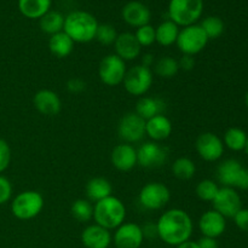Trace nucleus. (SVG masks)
Masks as SVG:
<instances>
[{"label":"nucleus","mask_w":248,"mask_h":248,"mask_svg":"<svg viewBox=\"0 0 248 248\" xmlns=\"http://www.w3.org/2000/svg\"><path fill=\"white\" fill-rule=\"evenodd\" d=\"M116 38H118V33H116L115 27L108 23L98 24L96 38L94 39H96L99 44H102V45L104 46L114 45Z\"/></svg>","instance_id":"obj_35"},{"label":"nucleus","mask_w":248,"mask_h":248,"mask_svg":"<svg viewBox=\"0 0 248 248\" xmlns=\"http://www.w3.org/2000/svg\"><path fill=\"white\" fill-rule=\"evenodd\" d=\"M113 166L118 171L128 172L137 166V149L132 144L121 143L113 149L110 155Z\"/></svg>","instance_id":"obj_15"},{"label":"nucleus","mask_w":248,"mask_h":248,"mask_svg":"<svg viewBox=\"0 0 248 248\" xmlns=\"http://www.w3.org/2000/svg\"><path fill=\"white\" fill-rule=\"evenodd\" d=\"M172 121L165 114L145 121V135L154 142H162L172 135Z\"/></svg>","instance_id":"obj_21"},{"label":"nucleus","mask_w":248,"mask_h":248,"mask_svg":"<svg viewBox=\"0 0 248 248\" xmlns=\"http://www.w3.org/2000/svg\"><path fill=\"white\" fill-rule=\"evenodd\" d=\"M140 61H142V63H140L142 65H144L147 68H152V65H154L155 63L154 55H152V53H143L140 56Z\"/></svg>","instance_id":"obj_45"},{"label":"nucleus","mask_w":248,"mask_h":248,"mask_svg":"<svg viewBox=\"0 0 248 248\" xmlns=\"http://www.w3.org/2000/svg\"><path fill=\"white\" fill-rule=\"evenodd\" d=\"M140 228H142V232H143V236H144V239H156V237H159V234H157L156 223L148 222Z\"/></svg>","instance_id":"obj_41"},{"label":"nucleus","mask_w":248,"mask_h":248,"mask_svg":"<svg viewBox=\"0 0 248 248\" xmlns=\"http://www.w3.org/2000/svg\"><path fill=\"white\" fill-rule=\"evenodd\" d=\"M208 38L200 24L183 27L177 38V47L183 55L195 56L206 47Z\"/></svg>","instance_id":"obj_6"},{"label":"nucleus","mask_w":248,"mask_h":248,"mask_svg":"<svg viewBox=\"0 0 248 248\" xmlns=\"http://www.w3.org/2000/svg\"><path fill=\"white\" fill-rule=\"evenodd\" d=\"M154 72L155 74L159 75L164 79H171L174 78L179 72L178 61L170 56H164L159 60L155 61L154 63Z\"/></svg>","instance_id":"obj_31"},{"label":"nucleus","mask_w":248,"mask_h":248,"mask_svg":"<svg viewBox=\"0 0 248 248\" xmlns=\"http://www.w3.org/2000/svg\"><path fill=\"white\" fill-rule=\"evenodd\" d=\"M12 196V184L6 177L0 174V205L10 201Z\"/></svg>","instance_id":"obj_38"},{"label":"nucleus","mask_w":248,"mask_h":248,"mask_svg":"<svg viewBox=\"0 0 248 248\" xmlns=\"http://www.w3.org/2000/svg\"><path fill=\"white\" fill-rule=\"evenodd\" d=\"M126 72V62L115 53L107 55L99 63L98 77L107 86H118L123 84Z\"/></svg>","instance_id":"obj_9"},{"label":"nucleus","mask_w":248,"mask_h":248,"mask_svg":"<svg viewBox=\"0 0 248 248\" xmlns=\"http://www.w3.org/2000/svg\"><path fill=\"white\" fill-rule=\"evenodd\" d=\"M110 230L98 224H91L81 232V242L86 248H108L111 244Z\"/></svg>","instance_id":"obj_20"},{"label":"nucleus","mask_w":248,"mask_h":248,"mask_svg":"<svg viewBox=\"0 0 248 248\" xmlns=\"http://www.w3.org/2000/svg\"><path fill=\"white\" fill-rule=\"evenodd\" d=\"M33 104L36 110L45 116H56L61 113L62 101L52 90H40L33 97Z\"/></svg>","instance_id":"obj_17"},{"label":"nucleus","mask_w":248,"mask_h":248,"mask_svg":"<svg viewBox=\"0 0 248 248\" xmlns=\"http://www.w3.org/2000/svg\"><path fill=\"white\" fill-rule=\"evenodd\" d=\"M153 72L150 68L137 64L130 68L124 78V87L131 96L143 97L153 85Z\"/></svg>","instance_id":"obj_8"},{"label":"nucleus","mask_w":248,"mask_h":248,"mask_svg":"<svg viewBox=\"0 0 248 248\" xmlns=\"http://www.w3.org/2000/svg\"><path fill=\"white\" fill-rule=\"evenodd\" d=\"M65 87H67L68 92H70V93L79 94L86 90L87 84L85 80L80 79V78H70L67 84H65Z\"/></svg>","instance_id":"obj_39"},{"label":"nucleus","mask_w":248,"mask_h":248,"mask_svg":"<svg viewBox=\"0 0 248 248\" xmlns=\"http://www.w3.org/2000/svg\"><path fill=\"white\" fill-rule=\"evenodd\" d=\"M45 201L39 191L24 190L17 194L11 202V212L19 220H29L39 216Z\"/></svg>","instance_id":"obj_5"},{"label":"nucleus","mask_w":248,"mask_h":248,"mask_svg":"<svg viewBox=\"0 0 248 248\" xmlns=\"http://www.w3.org/2000/svg\"><path fill=\"white\" fill-rule=\"evenodd\" d=\"M98 24L92 14L77 10L65 16L63 31L69 35L74 43L86 44L94 40Z\"/></svg>","instance_id":"obj_2"},{"label":"nucleus","mask_w":248,"mask_h":248,"mask_svg":"<svg viewBox=\"0 0 248 248\" xmlns=\"http://www.w3.org/2000/svg\"><path fill=\"white\" fill-rule=\"evenodd\" d=\"M178 67L179 69L184 70V72H190L195 67V60H194V56L189 55H183L178 60Z\"/></svg>","instance_id":"obj_42"},{"label":"nucleus","mask_w":248,"mask_h":248,"mask_svg":"<svg viewBox=\"0 0 248 248\" xmlns=\"http://www.w3.org/2000/svg\"><path fill=\"white\" fill-rule=\"evenodd\" d=\"M235 188H239L241 190H248V169L247 167H242L241 172L239 174Z\"/></svg>","instance_id":"obj_43"},{"label":"nucleus","mask_w":248,"mask_h":248,"mask_svg":"<svg viewBox=\"0 0 248 248\" xmlns=\"http://www.w3.org/2000/svg\"><path fill=\"white\" fill-rule=\"evenodd\" d=\"M169 153L167 147L159 142L149 140L137 149V164L144 169H157L166 164Z\"/></svg>","instance_id":"obj_10"},{"label":"nucleus","mask_w":248,"mask_h":248,"mask_svg":"<svg viewBox=\"0 0 248 248\" xmlns=\"http://www.w3.org/2000/svg\"><path fill=\"white\" fill-rule=\"evenodd\" d=\"M114 48H115V55L125 62L140 57L142 53V46L137 41L135 34L130 31L118 34V38L114 43Z\"/></svg>","instance_id":"obj_18"},{"label":"nucleus","mask_w":248,"mask_h":248,"mask_svg":"<svg viewBox=\"0 0 248 248\" xmlns=\"http://www.w3.org/2000/svg\"><path fill=\"white\" fill-rule=\"evenodd\" d=\"M64 18L61 12L58 11H50L47 14L44 15L40 19H39V26L40 29L45 34L48 35H53V34H57L60 31H63V27H64Z\"/></svg>","instance_id":"obj_28"},{"label":"nucleus","mask_w":248,"mask_h":248,"mask_svg":"<svg viewBox=\"0 0 248 248\" xmlns=\"http://www.w3.org/2000/svg\"><path fill=\"white\" fill-rule=\"evenodd\" d=\"M201 28L203 29L205 34L207 35L208 40L211 39H217L224 33L225 24L223 19L218 16H208L202 19L200 23Z\"/></svg>","instance_id":"obj_33"},{"label":"nucleus","mask_w":248,"mask_h":248,"mask_svg":"<svg viewBox=\"0 0 248 248\" xmlns=\"http://www.w3.org/2000/svg\"><path fill=\"white\" fill-rule=\"evenodd\" d=\"M136 39L142 47H148L155 43V28L150 24L137 28L135 33Z\"/></svg>","instance_id":"obj_36"},{"label":"nucleus","mask_w":248,"mask_h":248,"mask_svg":"<svg viewBox=\"0 0 248 248\" xmlns=\"http://www.w3.org/2000/svg\"><path fill=\"white\" fill-rule=\"evenodd\" d=\"M121 16L128 26L140 28L145 24H149L150 18H152V12L145 4L137 1V0H132L123 7Z\"/></svg>","instance_id":"obj_16"},{"label":"nucleus","mask_w":248,"mask_h":248,"mask_svg":"<svg viewBox=\"0 0 248 248\" xmlns=\"http://www.w3.org/2000/svg\"><path fill=\"white\" fill-rule=\"evenodd\" d=\"M118 133L124 143L133 144L140 142L145 136V120L135 111L125 114L119 121Z\"/></svg>","instance_id":"obj_11"},{"label":"nucleus","mask_w":248,"mask_h":248,"mask_svg":"<svg viewBox=\"0 0 248 248\" xmlns=\"http://www.w3.org/2000/svg\"><path fill=\"white\" fill-rule=\"evenodd\" d=\"M212 203L213 210L217 211L225 218H234V216L242 208L239 193L234 188H229V186L219 188Z\"/></svg>","instance_id":"obj_13"},{"label":"nucleus","mask_w":248,"mask_h":248,"mask_svg":"<svg viewBox=\"0 0 248 248\" xmlns=\"http://www.w3.org/2000/svg\"><path fill=\"white\" fill-rule=\"evenodd\" d=\"M75 43L64 31L53 34L48 39V48L50 52L57 58H65L73 52Z\"/></svg>","instance_id":"obj_26"},{"label":"nucleus","mask_w":248,"mask_h":248,"mask_svg":"<svg viewBox=\"0 0 248 248\" xmlns=\"http://www.w3.org/2000/svg\"><path fill=\"white\" fill-rule=\"evenodd\" d=\"M11 162V148L5 140L0 138V174L6 171Z\"/></svg>","instance_id":"obj_37"},{"label":"nucleus","mask_w":248,"mask_h":248,"mask_svg":"<svg viewBox=\"0 0 248 248\" xmlns=\"http://www.w3.org/2000/svg\"><path fill=\"white\" fill-rule=\"evenodd\" d=\"M198 242L199 247L200 248H218L219 245H218L217 239H213V237H207V236H202Z\"/></svg>","instance_id":"obj_44"},{"label":"nucleus","mask_w":248,"mask_h":248,"mask_svg":"<svg viewBox=\"0 0 248 248\" xmlns=\"http://www.w3.org/2000/svg\"><path fill=\"white\" fill-rule=\"evenodd\" d=\"M199 156L207 162L218 161L224 154V143L213 132H203L195 142Z\"/></svg>","instance_id":"obj_12"},{"label":"nucleus","mask_w":248,"mask_h":248,"mask_svg":"<svg viewBox=\"0 0 248 248\" xmlns=\"http://www.w3.org/2000/svg\"><path fill=\"white\" fill-rule=\"evenodd\" d=\"M85 194L90 202H98L108 196L113 195V186L104 177H94L86 183Z\"/></svg>","instance_id":"obj_23"},{"label":"nucleus","mask_w":248,"mask_h":248,"mask_svg":"<svg viewBox=\"0 0 248 248\" xmlns=\"http://www.w3.org/2000/svg\"><path fill=\"white\" fill-rule=\"evenodd\" d=\"M203 12V0H170L169 19L178 27L196 24Z\"/></svg>","instance_id":"obj_4"},{"label":"nucleus","mask_w":248,"mask_h":248,"mask_svg":"<svg viewBox=\"0 0 248 248\" xmlns=\"http://www.w3.org/2000/svg\"><path fill=\"white\" fill-rule=\"evenodd\" d=\"M143 241L142 228L136 223H123L115 229L114 245L116 248H140Z\"/></svg>","instance_id":"obj_14"},{"label":"nucleus","mask_w":248,"mask_h":248,"mask_svg":"<svg viewBox=\"0 0 248 248\" xmlns=\"http://www.w3.org/2000/svg\"><path fill=\"white\" fill-rule=\"evenodd\" d=\"M227 228V220L217 211H206L199 219V229L203 236L217 239L224 234Z\"/></svg>","instance_id":"obj_19"},{"label":"nucleus","mask_w":248,"mask_h":248,"mask_svg":"<svg viewBox=\"0 0 248 248\" xmlns=\"http://www.w3.org/2000/svg\"><path fill=\"white\" fill-rule=\"evenodd\" d=\"M126 207L116 196H108L93 206L94 223L108 230L116 229L125 223Z\"/></svg>","instance_id":"obj_3"},{"label":"nucleus","mask_w":248,"mask_h":248,"mask_svg":"<svg viewBox=\"0 0 248 248\" xmlns=\"http://www.w3.org/2000/svg\"><path fill=\"white\" fill-rule=\"evenodd\" d=\"M245 150H246V153L248 155V137H247V143H246V147H245Z\"/></svg>","instance_id":"obj_48"},{"label":"nucleus","mask_w":248,"mask_h":248,"mask_svg":"<svg viewBox=\"0 0 248 248\" xmlns=\"http://www.w3.org/2000/svg\"><path fill=\"white\" fill-rule=\"evenodd\" d=\"M166 108V102L160 97H140L136 104L135 113L147 121L154 116L165 114Z\"/></svg>","instance_id":"obj_22"},{"label":"nucleus","mask_w":248,"mask_h":248,"mask_svg":"<svg viewBox=\"0 0 248 248\" xmlns=\"http://www.w3.org/2000/svg\"><path fill=\"white\" fill-rule=\"evenodd\" d=\"M171 200V191L160 182H150L140 191L138 202L147 211H159L166 207Z\"/></svg>","instance_id":"obj_7"},{"label":"nucleus","mask_w":248,"mask_h":248,"mask_svg":"<svg viewBox=\"0 0 248 248\" xmlns=\"http://www.w3.org/2000/svg\"><path fill=\"white\" fill-rule=\"evenodd\" d=\"M247 133L239 127L228 128L224 133V147L229 148L232 152H241L245 150L247 143Z\"/></svg>","instance_id":"obj_29"},{"label":"nucleus","mask_w":248,"mask_h":248,"mask_svg":"<svg viewBox=\"0 0 248 248\" xmlns=\"http://www.w3.org/2000/svg\"><path fill=\"white\" fill-rule=\"evenodd\" d=\"M51 0H18V10L29 19H40L51 9Z\"/></svg>","instance_id":"obj_25"},{"label":"nucleus","mask_w":248,"mask_h":248,"mask_svg":"<svg viewBox=\"0 0 248 248\" xmlns=\"http://www.w3.org/2000/svg\"><path fill=\"white\" fill-rule=\"evenodd\" d=\"M234 222L240 230L248 232V208H241L234 216Z\"/></svg>","instance_id":"obj_40"},{"label":"nucleus","mask_w":248,"mask_h":248,"mask_svg":"<svg viewBox=\"0 0 248 248\" xmlns=\"http://www.w3.org/2000/svg\"><path fill=\"white\" fill-rule=\"evenodd\" d=\"M245 102H246V106L248 107V92L246 93V96H245Z\"/></svg>","instance_id":"obj_47"},{"label":"nucleus","mask_w":248,"mask_h":248,"mask_svg":"<svg viewBox=\"0 0 248 248\" xmlns=\"http://www.w3.org/2000/svg\"><path fill=\"white\" fill-rule=\"evenodd\" d=\"M242 165L235 159H228L220 162L217 169V179L223 186L235 188L239 174L242 170Z\"/></svg>","instance_id":"obj_24"},{"label":"nucleus","mask_w":248,"mask_h":248,"mask_svg":"<svg viewBox=\"0 0 248 248\" xmlns=\"http://www.w3.org/2000/svg\"><path fill=\"white\" fill-rule=\"evenodd\" d=\"M218 190H219V186L215 181L203 179L196 186L195 194L200 200L205 201V202H212L217 195Z\"/></svg>","instance_id":"obj_34"},{"label":"nucleus","mask_w":248,"mask_h":248,"mask_svg":"<svg viewBox=\"0 0 248 248\" xmlns=\"http://www.w3.org/2000/svg\"><path fill=\"white\" fill-rule=\"evenodd\" d=\"M176 248H200L199 247L198 242L196 241H190V240H188V241L183 242V244L178 245Z\"/></svg>","instance_id":"obj_46"},{"label":"nucleus","mask_w":248,"mask_h":248,"mask_svg":"<svg viewBox=\"0 0 248 248\" xmlns=\"http://www.w3.org/2000/svg\"><path fill=\"white\" fill-rule=\"evenodd\" d=\"M17 248H18V247H17Z\"/></svg>","instance_id":"obj_49"},{"label":"nucleus","mask_w":248,"mask_h":248,"mask_svg":"<svg viewBox=\"0 0 248 248\" xmlns=\"http://www.w3.org/2000/svg\"><path fill=\"white\" fill-rule=\"evenodd\" d=\"M70 213L80 223H87L93 219V205L87 199H78L72 203Z\"/></svg>","instance_id":"obj_32"},{"label":"nucleus","mask_w":248,"mask_h":248,"mask_svg":"<svg viewBox=\"0 0 248 248\" xmlns=\"http://www.w3.org/2000/svg\"><path fill=\"white\" fill-rule=\"evenodd\" d=\"M156 225L159 239L174 247L190 240L194 230L193 219L186 211L181 208L165 211L157 219Z\"/></svg>","instance_id":"obj_1"},{"label":"nucleus","mask_w":248,"mask_h":248,"mask_svg":"<svg viewBox=\"0 0 248 248\" xmlns=\"http://www.w3.org/2000/svg\"><path fill=\"white\" fill-rule=\"evenodd\" d=\"M172 173L181 181H189L196 173V165L191 159L186 156L178 157L172 164Z\"/></svg>","instance_id":"obj_30"},{"label":"nucleus","mask_w":248,"mask_h":248,"mask_svg":"<svg viewBox=\"0 0 248 248\" xmlns=\"http://www.w3.org/2000/svg\"><path fill=\"white\" fill-rule=\"evenodd\" d=\"M179 27L171 19L161 22L155 28V41L164 47H169L176 44L179 34Z\"/></svg>","instance_id":"obj_27"}]
</instances>
